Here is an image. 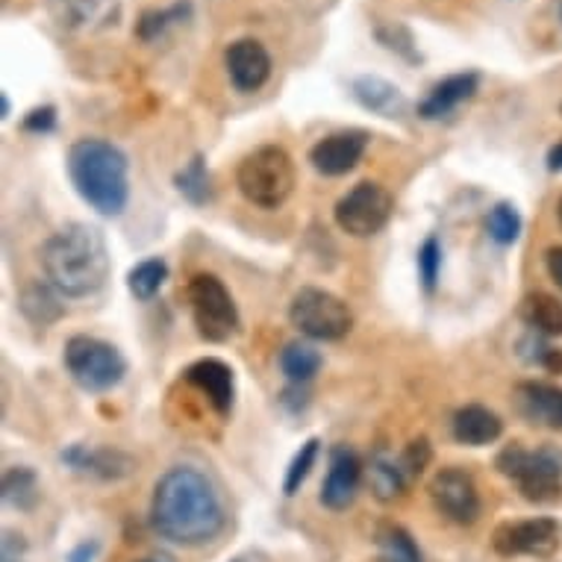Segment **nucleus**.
Masks as SVG:
<instances>
[{
  "mask_svg": "<svg viewBox=\"0 0 562 562\" xmlns=\"http://www.w3.org/2000/svg\"><path fill=\"white\" fill-rule=\"evenodd\" d=\"M557 215H560V224H562V201H560V210H557Z\"/></svg>",
  "mask_w": 562,
  "mask_h": 562,
  "instance_id": "obj_41",
  "label": "nucleus"
},
{
  "mask_svg": "<svg viewBox=\"0 0 562 562\" xmlns=\"http://www.w3.org/2000/svg\"><path fill=\"white\" fill-rule=\"evenodd\" d=\"M168 280V266L162 259H145V262H138L127 277V286L133 292V297L138 301H150V297L157 295L162 283Z\"/></svg>",
  "mask_w": 562,
  "mask_h": 562,
  "instance_id": "obj_28",
  "label": "nucleus"
},
{
  "mask_svg": "<svg viewBox=\"0 0 562 562\" xmlns=\"http://www.w3.org/2000/svg\"><path fill=\"white\" fill-rule=\"evenodd\" d=\"M480 89L477 71H462V75L445 77L442 83H436L430 89L425 101L418 103V115L425 121H439L445 115H451L453 110H460L462 103H469Z\"/></svg>",
  "mask_w": 562,
  "mask_h": 562,
  "instance_id": "obj_16",
  "label": "nucleus"
},
{
  "mask_svg": "<svg viewBox=\"0 0 562 562\" xmlns=\"http://www.w3.org/2000/svg\"><path fill=\"white\" fill-rule=\"evenodd\" d=\"M21 313L27 315L33 324H38V327H47V324H54L63 318L65 306L59 304L54 286L27 283V286L21 289Z\"/></svg>",
  "mask_w": 562,
  "mask_h": 562,
  "instance_id": "obj_24",
  "label": "nucleus"
},
{
  "mask_svg": "<svg viewBox=\"0 0 562 562\" xmlns=\"http://www.w3.org/2000/svg\"><path fill=\"white\" fill-rule=\"evenodd\" d=\"M374 36L380 38V45L389 47V50H395L397 56H404V59H409V63H418L422 56H418V50H415V38L413 33L404 27V24H378V30H374Z\"/></svg>",
  "mask_w": 562,
  "mask_h": 562,
  "instance_id": "obj_32",
  "label": "nucleus"
},
{
  "mask_svg": "<svg viewBox=\"0 0 562 562\" xmlns=\"http://www.w3.org/2000/svg\"><path fill=\"white\" fill-rule=\"evenodd\" d=\"M560 19H562V7H560Z\"/></svg>",
  "mask_w": 562,
  "mask_h": 562,
  "instance_id": "obj_43",
  "label": "nucleus"
},
{
  "mask_svg": "<svg viewBox=\"0 0 562 562\" xmlns=\"http://www.w3.org/2000/svg\"><path fill=\"white\" fill-rule=\"evenodd\" d=\"M280 369L292 383H310L322 369V353L310 345V341H289L286 348L280 350Z\"/></svg>",
  "mask_w": 562,
  "mask_h": 562,
  "instance_id": "obj_25",
  "label": "nucleus"
},
{
  "mask_svg": "<svg viewBox=\"0 0 562 562\" xmlns=\"http://www.w3.org/2000/svg\"><path fill=\"white\" fill-rule=\"evenodd\" d=\"M518 413L525 415L530 425L548 427V430H562V389L551 383H518L516 386Z\"/></svg>",
  "mask_w": 562,
  "mask_h": 562,
  "instance_id": "obj_15",
  "label": "nucleus"
},
{
  "mask_svg": "<svg viewBox=\"0 0 562 562\" xmlns=\"http://www.w3.org/2000/svg\"><path fill=\"white\" fill-rule=\"evenodd\" d=\"M192 12V7L189 3H175V7H168V10H150L142 15V21H138V38H145V42H154L157 36H162L171 24H177V21H183L186 15Z\"/></svg>",
  "mask_w": 562,
  "mask_h": 562,
  "instance_id": "obj_30",
  "label": "nucleus"
},
{
  "mask_svg": "<svg viewBox=\"0 0 562 562\" xmlns=\"http://www.w3.org/2000/svg\"><path fill=\"white\" fill-rule=\"evenodd\" d=\"M110 248L98 227L65 224L45 241L42 268L47 283L65 297H89L110 280Z\"/></svg>",
  "mask_w": 562,
  "mask_h": 562,
  "instance_id": "obj_2",
  "label": "nucleus"
},
{
  "mask_svg": "<svg viewBox=\"0 0 562 562\" xmlns=\"http://www.w3.org/2000/svg\"><path fill=\"white\" fill-rule=\"evenodd\" d=\"M236 183L245 201L262 210H277L280 203L289 201V194L295 189V162L283 148L266 145L241 159Z\"/></svg>",
  "mask_w": 562,
  "mask_h": 562,
  "instance_id": "obj_5",
  "label": "nucleus"
},
{
  "mask_svg": "<svg viewBox=\"0 0 562 562\" xmlns=\"http://www.w3.org/2000/svg\"><path fill=\"white\" fill-rule=\"evenodd\" d=\"M378 551L383 562H425L422 551L401 525H383L378 530Z\"/></svg>",
  "mask_w": 562,
  "mask_h": 562,
  "instance_id": "obj_26",
  "label": "nucleus"
},
{
  "mask_svg": "<svg viewBox=\"0 0 562 562\" xmlns=\"http://www.w3.org/2000/svg\"><path fill=\"white\" fill-rule=\"evenodd\" d=\"M138 562H159V560H154V557H150V560H138Z\"/></svg>",
  "mask_w": 562,
  "mask_h": 562,
  "instance_id": "obj_42",
  "label": "nucleus"
},
{
  "mask_svg": "<svg viewBox=\"0 0 562 562\" xmlns=\"http://www.w3.org/2000/svg\"><path fill=\"white\" fill-rule=\"evenodd\" d=\"M486 231L498 245H513L521 233V215L513 203H498L486 215Z\"/></svg>",
  "mask_w": 562,
  "mask_h": 562,
  "instance_id": "obj_29",
  "label": "nucleus"
},
{
  "mask_svg": "<svg viewBox=\"0 0 562 562\" xmlns=\"http://www.w3.org/2000/svg\"><path fill=\"white\" fill-rule=\"evenodd\" d=\"M150 527L183 548L213 542L224 530V504L213 480L192 465H175L159 477L150 501Z\"/></svg>",
  "mask_w": 562,
  "mask_h": 562,
  "instance_id": "obj_1",
  "label": "nucleus"
},
{
  "mask_svg": "<svg viewBox=\"0 0 562 562\" xmlns=\"http://www.w3.org/2000/svg\"><path fill=\"white\" fill-rule=\"evenodd\" d=\"M186 301L192 310L194 327L206 341H227L239 333V310L215 274H194L186 286Z\"/></svg>",
  "mask_w": 562,
  "mask_h": 562,
  "instance_id": "obj_7",
  "label": "nucleus"
},
{
  "mask_svg": "<svg viewBox=\"0 0 562 562\" xmlns=\"http://www.w3.org/2000/svg\"><path fill=\"white\" fill-rule=\"evenodd\" d=\"M3 562H27V542H24V536L12 533L7 530L3 533Z\"/></svg>",
  "mask_w": 562,
  "mask_h": 562,
  "instance_id": "obj_36",
  "label": "nucleus"
},
{
  "mask_svg": "<svg viewBox=\"0 0 562 562\" xmlns=\"http://www.w3.org/2000/svg\"><path fill=\"white\" fill-rule=\"evenodd\" d=\"M366 480H369L371 495L380 501V504H392V501L404 498V492L409 488V477H406L404 465H401V457L389 453L386 448L371 453L369 469H366Z\"/></svg>",
  "mask_w": 562,
  "mask_h": 562,
  "instance_id": "obj_19",
  "label": "nucleus"
},
{
  "mask_svg": "<svg viewBox=\"0 0 562 562\" xmlns=\"http://www.w3.org/2000/svg\"><path fill=\"white\" fill-rule=\"evenodd\" d=\"M498 471L518 486L530 504H551L562 498V451L539 448L527 451L518 442L507 445L498 453Z\"/></svg>",
  "mask_w": 562,
  "mask_h": 562,
  "instance_id": "obj_4",
  "label": "nucleus"
},
{
  "mask_svg": "<svg viewBox=\"0 0 562 562\" xmlns=\"http://www.w3.org/2000/svg\"><path fill=\"white\" fill-rule=\"evenodd\" d=\"M68 177L77 194L106 218L124 213L130 198L127 157L106 138H80L68 150Z\"/></svg>",
  "mask_w": 562,
  "mask_h": 562,
  "instance_id": "obj_3",
  "label": "nucleus"
},
{
  "mask_svg": "<svg viewBox=\"0 0 562 562\" xmlns=\"http://www.w3.org/2000/svg\"><path fill=\"white\" fill-rule=\"evenodd\" d=\"M548 168H551V171H562V142L548 150Z\"/></svg>",
  "mask_w": 562,
  "mask_h": 562,
  "instance_id": "obj_39",
  "label": "nucleus"
},
{
  "mask_svg": "<svg viewBox=\"0 0 562 562\" xmlns=\"http://www.w3.org/2000/svg\"><path fill=\"white\" fill-rule=\"evenodd\" d=\"M10 98H7V92H0V119H10Z\"/></svg>",
  "mask_w": 562,
  "mask_h": 562,
  "instance_id": "obj_40",
  "label": "nucleus"
},
{
  "mask_svg": "<svg viewBox=\"0 0 562 562\" xmlns=\"http://www.w3.org/2000/svg\"><path fill=\"white\" fill-rule=\"evenodd\" d=\"M544 262H548V274H551V280L557 283V286L562 289V248H551L548 250V257H544Z\"/></svg>",
  "mask_w": 562,
  "mask_h": 562,
  "instance_id": "obj_37",
  "label": "nucleus"
},
{
  "mask_svg": "<svg viewBox=\"0 0 562 562\" xmlns=\"http://www.w3.org/2000/svg\"><path fill=\"white\" fill-rule=\"evenodd\" d=\"M501 434H504L501 418L486 406L469 404L453 415V439L460 445L483 448V445H492L495 439H501Z\"/></svg>",
  "mask_w": 562,
  "mask_h": 562,
  "instance_id": "obj_20",
  "label": "nucleus"
},
{
  "mask_svg": "<svg viewBox=\"0 0 562 562\" xmlns=\"http://www.w3.org/2000/svg\"><path fill=\"white\" fill-rule=\"evenodd\" d=\"M186 383L201 389L206 401L213 404L218 415H227L233 409V371L222 360H198L183 371Z\"/></svg>",
  "mask_w": 562,
  "mask_h": 562,
  "instance_id": "obj_17",
  "label": "nucleus"
},
{
  "mask_svg": "<svg viewBox=\"0 0 562 562\" xmlns=\"http://www.w3.org/2000/svg\"><path fill=\"white\" fill-rule=\"evenodd\" d=\"M350 89H353V98H357L366 110L378 112L383 119H397V115H404V94H401L397 86L383 80V77H357Z\"/></svg>",
  "mask_w": 562,
  "mask_h": 562,
  "instance_id": "obj_21",
  "label": "nucleus"
},
{
  "mask_svg": "<svg viewBox=\"0 0 562 562\" xmlns=\"http://www.w3.org/2000/svg\"><path fill=\"white\" fill-rule=\"evenodd\" d=\"M94 553H98V542H83L68 553V562H92Z\"/></svg>",
  "mask_w": 562,
  "mask_h": 562,
  "instance_id": "obj_38",
  "label": "nucleus"
},
{
  "mask_svg": "<svg viewBox=\"0 0 562 562\" xmlns=\"http://www.w3.org/2000/svg\"><path fill=\"white\" fill-rule=\"evenodd\" d=\"M3 501H7V507L19 509V513H30L38 507L42 488H38V477L27 465H10L3 471Z\"/></svg>",
  "mask_w": 562,
  "mask_h": 562,
  "instance_id": "obj_22",
  "label": "nucleus"
},
{
  "mask_svg": "<svg viewBox=\"0 0 562 562\" xmlns=\"http://www.w3.org/2000/svg\"><path fill=\"white\" fill-rule=\"evenodd\" d=\"M501 557H551L560 548V525L553 518H527L501 525L492 536Z\"/></svg>",
  "mask_w": 562,
  "mask_h": 562,
  "instance_id": "obj_11",
  "label": "nucleus"
},
{
  "mask_svg": "<svg viewBox=\"0 0 562 562\" xmlns=\"http://www.w3.org/2000/svg\"><path fill=\"white\" fill-rule=\"evenodd\" d=\"M233 562H239V560H233Z\"/></svg>",
  "mask_w": 562,
  "mask_h": 562,
  "instance_id": "obj_44",
  "label": "nucleus"
},
{
  "mask_svg": "<svg viewBox=\"0 0 562 562\" xmlns=\"http://www.w3.org/2000/svg\"><path fill=\"white\" fill-rule=\"evenodd\" d=\"M177 189L183 194L186 201L194 203V206H203V203L213 198V189H210V171H206V159L198 154V157L183 168V171H177L175 177Z\"/></svg>",
  "mask_w": 562,
  "mask_h": 562,
  "instance_id": "obj_27",
  "label": "nucleus"
},
{
  "mask_svg": "<svg viewBox=\"0 0 562 562\" xmlns=\"http://www.w3.org/2000/svg\"><path fill=\"white\" fill-rule=\"evenodd\" d=\"M366 148H369V133L366 130H341V133H330L318 145H313L310 162H313L318 175L341 177L357 168Z\"/></svg>",
  "mask_w": 562,
  "mask_h": 562,
  "instance_id": "obj_12",
  "label": "nucleus"
},
{
  "mask_svg": "<svg viewBox=\"0 0 562 562\" xmlns=\"http://www.w3.org/2000/svg\"><path fill=\"white\" fill-rule=\"evenodd\" d=\"M430 498H434L439 516H445L453 525H474L483 513L477 483L469 471L457 469V465L436 471V477L430 480Z\"/></svg>",
  "mask_w": 562,
  "mask_h": 562,
  "instance_id": "obj_10",
  "label": "nucleus"
},
{
  "mask_svg": "<svg viewBox=\"0 0 562 562\" xmlns=\"http://www.w3.org/2000/svg\"><path fill=\"white\" fill-rule=\"evenodd\" d=\"M318 448H322L318 439H306L301 445V451L295 453V460H292V465L286 471V480H283V492L286 495H295L297 488L304 486V480L310 477V471H313L315 460H318Z\"/></svg>",
  "mask_w": 562,
  "mask_h": 562,
  "instance_id": "obj_31",
  "label": "nucleus"
},
{
  "mask_svg": "<svg viewBox=\"0 0 562 562\" xmlns=\"http://www.w3.org/2000/svg\"><path fill=\"white\" fill-rule=\"evenodd\" d=\"M439 271H442V245L436 236H427L425 245L418 248V277L425 283L427 292H434L436 280H439Z\"/></svg>",
  "mask_w": 562,
  "mask_h": 562,
  "instance_id": "obj_33",
  "label": "nucleus"
},
{
  "mask_svg": "<svg viewBox=\"0 0 562 562\" xmlns=\"http://www.w3.org/2000/svg\"><path fill=\"white\" fill-rule=\"evenodd\" d=\"M224 65H227V75L231 83L239 92H257L268 83L271 77V56H268L266 45L257 38H239L227 47L224 54Z\"/></svg>",
  "mask_w": 562,
  "mask_h": 562,
  "instance_id": "obj_14",
  "label": "nucleus"
},
{
  "mask_svg": "<svg viewBox=\"0 0 562 562\" xmlns=\"http://www.w3.org/2000/svg\"><path fill=\"white\" fill-rule=\"evenodd\" d=\"M63 462L101 480H121L133 471V460L127 453L110 451V448H86V445H71L68 451H63Z\"/></svg>",
  "mask_w": 562,
  "mask_h": 562,
  "instance_id": "obj_18",
  "label": "nucleus"
},
{
  "mask_svg": "<svg viewBox=\"0 0 562 562\" xmlns=\"http://www.w3.org/2000/svg\"><path fill=\"white\" fill-rule=\"evenodd\" d=\"M521 318L533 333L542 336H562V304L548 292H533L521 304Z\"/></svg>",
  "mask_w": 562,
  "mask_h": 562,
  "instance_id": "obj_23",
  "label": "nucleus"
},
{
  "mask_svg": "<svg viewBox=\"0 0 562 562\" xmlns=\"http://www.w3.org/2000/svg\"><path fill=\"white\" fill-rule=\"evenodd\" d=\"M289 318L306 339L315 341H336L345 339L353 327V313L350 306L324 289H301L292 297Z\"/></svg>",
  "mask_w": 562,
  "mask_h": 562,
  "instance_id": "obj_8",
  "label": "nucleus"
},
{
  "mask_svg": "<svg viewBox=\"0 0 562 562\" xmlns=\"http://www.w3.org/2000/svg\"><path fill=\"white\" fill-rule=\"evenodd\" d=\"M430 460H434V448H430V442H427L425 436H422V439H413V442L406 445L404 451H401V465H404L409 483L425 474Z\"/></svg>",
  "mask_w": 562,
  "mask_h": 562,
  "instance_id": "obj_34",
  "label": "nucleus"
},
{
  "mask_svg": "<svg viewBox=\"0 0 562 562\" xmlns=\"http://www.w3.org/2000/svg\"><path fill=\"white\" fill-rule=\"evenodd\" d=\"M395 201L380 183L362 180L336 203V224L353 239H369L392 218Z\"/></svg>",
  "mask_w": 562,
  "mask_h": 562,
  "instance_id": "obj_9",
  "label": "nucleus"
},
{
  "mask_svg": "<svg viewBox=\"0 0 562 562\" xmlns=\"http://www.w3.org/2000/svg\"><path fill=\"white\" fill-rule=\"evenodd\" d=\"M362 483V462L348 445H336L330 451V469L322 486V504L333 513L348 509L357 498V488Z\"/></svg>",
  "mask_w": 562,
  "mask_h": 562,
  "instance_id": "obj_13",
  "label": "nucleus"
},
{
  "mask_svg": "<svg viewBox=\"0 0 562 562\" xmlns=\"http://www.w3.org/2000/svg\"><path fill=\"white\" fill-rule=\"evenodd\" d=\"M21 127L27 130V133H50L56 127V110L54 106H36V110H30L24 115V124Z\"/></svg>",
  "mask_w": 562,
  "mask_h": 562,
  "instance_id": "obj_35",
  "label": "nucleus"
},
{
  "mask_svg": "<svg viewBox=\"0 0 562 562\" xmlns=\"http://www.w3.org/2000/svg\"><path fill=\"white\" fill-rule=\"evenodd\" d=\"M65 369L86 392H106L127 374V362L115 345L94 336H71L65 341Z\"/></svg>",
  "mask_w": 562,
  "mask_h": 562,
  "instance_id": "obj_6",
  "label": "nucleus"
}]
</instances>
